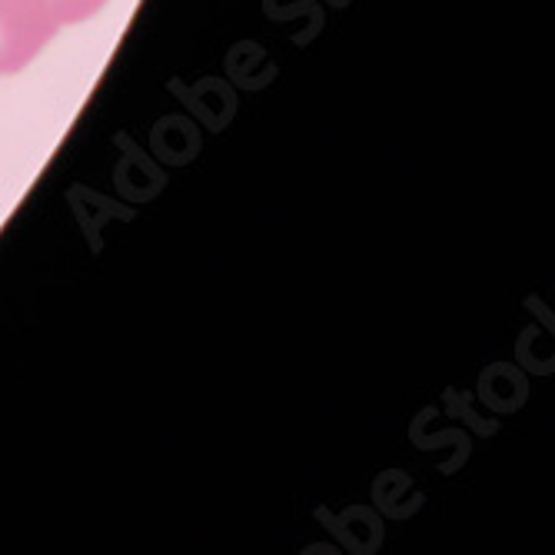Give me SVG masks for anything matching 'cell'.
<instances>
[{
  "label": "cell",
  "mask_w": 555,
  "mask_h": 555,
  "mask_svg": "<svg viewBox=\"0 0 555 555\" xmlns=\"http://www.w3.org/2000/svg\"><path fill=\"white\" fill-rule=\"evenodd\" d=\"M57 27L43 0H0V77L24 70Z\"/></svg>",
  "instance_id": "cell-1"
},
{
  "label": "cell",
  "mask_w": 555,
  "mask_h": 555,
  "mask_svg": "<svg viewBox=\"0 0 555 555\" xmlns=\"http://www.w3.org/2000/svg\"><path fill=\"white\" fill-rule=\"evenodd\" d=\"M43 4L57 17V24H80V21L93 17L107 0H43Z\"/></svg>",
  "instance_id": "cell-2"
}]
</instances>
